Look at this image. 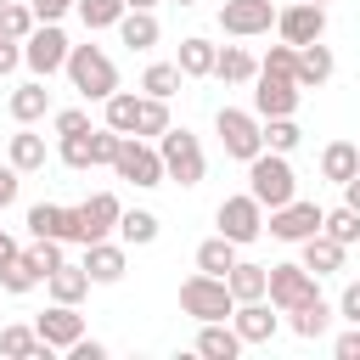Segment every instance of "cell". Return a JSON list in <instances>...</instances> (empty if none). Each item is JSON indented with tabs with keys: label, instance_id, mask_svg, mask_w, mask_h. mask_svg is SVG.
<instances>
[{
	"label": "cell",
	"instance_id": "680465c9",
	"mask_svg": "<svg viewBox=\"0 0 360 360\" xmlns=\"http://www.w3.org/2000/svg\"><path fill=\"white\" fill-rule=\"evenodd\" d=\"M315 6H326V0H315Z\"/></svg>",
	"mask_w": 360,
	"mask_h": 360
},
{
	"label": "cell",
	"instance_id": "ee69618b",
	"mask_svg": "<svg viewBox=\"0 0 360 360\" xmlns=\"http://www.w3.org/2000/svg\"><path fill=\"white\" fill-rule=\"evenodd\" d=\"M259 68H264V73H287V79H292V73H298V45H287V39H281V45H270Z\"/></svg>",
	"mask_w": 360,
	"mask_h": 360
},
{
	"label": "cell",
	"instance_id": "7dc6e473",
	"mask_svg": "<svg viewBox=\"0 0 360 360\" xmlns=\"http://www.w3.org/2000/svg\"><path fill=\"white\" fill-rule=\"evenodd\" d=\"M338 315H343L349 326H360V281H349V287L338 292Z\"/></svg>",
	"mask_w": 360,
	"mask_h": 360
},
{
	"label": "cell",
	"instance_id": "f35d334b",
	"mask_svg": "<svg viewBox=\"0 0 360 360\" xmlns=\"http://www.w3.org/2000/svg\"><path fill=\"white\" fill-rule=\"evenodd\" d=\"M180 79H186V73H180V62H152V68L141 73V90H146V96H163V101H169V96L180 90Z\"/></svg>",
	"mask_w": 360,
	"mask_h": 360
},
{
	"label": "cell",
	"instance_id": "7bdbcfd3",
	"mask_svg": "<svg viewBox=\"0 0 360 360\" xmlns=\"http://www.w3.org/2000/svg\"><path fill=\"white\" fill-rule=\"evenodd\" d=\"M118 141H124V135H118L112 124L90 129V163H96V169H112V158H118Z\"/></svg>",
	"mask_w": 360,
	"mask_h": 360
},
{
	"label": "cell",
	"instance_id": "44dd1931",
	"mask_svg": "<svg viewBox=\"0 0 360 360\" xmlns=\"http://www.w3.org/2000/svg\"><path fill=\"white\" fill-rule=\"evenodd\" d=\"M332 73H338V56H332V45H321V39H315V45H298V73H292V79H298L304 90H321Z\"/></svg>",
	"mask_w": 360,
	"mask_h": 360
},
{
	"label": "cell",
	"instance_id": "277c9868",
	"mask_svg": "<svg viewBox=\"0 0 360 360\" xmlns=\"http://www.w3.org/2000/svg\"><path fill=\"white\" fill-rule=\"evenodd\" d=\"M214 135H219L225 158H236V163H253V158L264 152V118H259V112L219 107V112H214Z\"/></svg>",
	"mask_w": 360,
	"mask_h": 360
},
{
	"label": "cell",
	"instance_id": "52a82bcc",
	"mask_svg": "<svg viewBox=\"0 0 360 360\" xmlns=\"http://www.w3.org/2000/svg\"><path fill=\"white\" fill-rule=\"evenodd\" d=\"M214 225H219V236H231L236 248H248V242L264 236V202L253 191H236V197H225L214 208Z\"/></svg>",
	"mask_w": 360,
	"mask_h": 360
},
{
	"label": "cell",
	"instance_id": "7402d4cb",
	"mask_svg": "<svg viewBox=\"0 0 360 360\" xmlns=\"http://www.w3.org/2000/svg\"><path fill=\"white\" fill-rule=\"evenodd\" d=\"M6 112H11L17 124H39V118L51 112V90H45V79L17 84V90H11V101H6Z\"/></svg>",
	"mask_w": 360,
	"mask_h": 360
},
{
	"label": "cell",
	"instance_id": "e0dca14e",
	"mask_svg": "<svg viewBox=\"0 0 360 360\" xmlns=\"http://www.w3.org/2000/svg\"><path fill=\"white\" fill-rule=\"evenodd\" d=\"M84 270H90V281L96 287H112V281H124V270H129V259H124V242H84Z\"/></svg>",
	"mask_w": 360,
	"mask_h": 360
},
{
	"label": "cell",
	"instance_id": "1f68e13d",
	"mask_svg": "<svg viewBox=\"0 0 360 360\" xmlns=\"http://www.w3.org/2000/svg\"><path fill=\"white\" fill-rule=\"evenodd\" d=\"M158 34H163V28H158L152 11H124V17H118V39H124L129 51H152Z\"/></svg>",
	"mask_w": 360,
	"mask_h": 360
},
{
	"label": "cell",
	"instance_id": "ffe728a7",
	"mask_svg": "<svg viewBox=\"0 0 360 360\" xmlns=\"http://www.w3.org/2000/svg\"><path fill=\"white\" fill-rule=\"evenodd\" d=\"M248 343H242V332L231 326V321H202V332H197V354L202 360H236Z\"/></svg>",
	"mask_w": 360,
	"mask_h": 360
},
{
	"label": "cell",
	"instance_id": "91938a15",
	"mask_svg": "<svg viewBox=\"0 0 360 360\" xmlns=\"http://www.w3.org/2000/svg\"><path fill=\"white\" fill-rule=\"evenodd\" d=\"M0 6H6V0H0Z\"/></svg>",
	"mask_w": 360,
	"mask_h": 360
},
{
	"label": "cell",
	"instance_id": "d4e9b609",
	"mask_svg": "<svg viewBox=\"0 0 360 360\" xmlns=\"http://www.w3.org/2000/svg\"><path fill=\"white\" fill-rule=\"evenodd\" d=\"M6 163H17L22 174H39L45 169V135H34L28 124H17V135L6 141Z\"/></svg>",
	"mask_w": 360,
	"mask_h": 360
},
{
	"label": "cell",
	"instance_id": "cb8c5ba5",
	"mask_svg": "<svg viewBox=\"0 0 360 360\" xmlns=\"http://www.w3.org/2000/svg\"><path fill=\"white\" fill-rule=\"evenodd\" d=\"M332 315H338V304H326V298H309V304H298V309H287V326L304 338V343H315V338H326V326H332Z\"/></svg>",
	"mask_w": 360,
	"mask_h": 360
},
{
	"label": "cell",
	"instance_id": "7c38bea8",
	"mask_svg": "<svg viewBox=\"0 0 360 360\" xmlns=\"http://www.w3.org/2000/svg\"><path fill=\"white\" fill-rule=\"evenodd\" d=\"M276 34H281L287 45H315V39H326V6H315V0L281 6V11H276Z\"/></svg>",
	"mask_w": 360,
	"mask_h": 360
},
{
	"label": "cell",
	"instance_id": "9f6ffc18",
	"mask_svg": "<svg viewBox=\"0 0 360 360\" xmlns=\"http://www.w3.org/2000/svg\"><path fill=\"white\" fill-rule=\"evenodd\" d=\"M124 6H129V11H152L158 0H124Z\"/></svg>",
	"mask_w": 360,
	"mask_h": 360
},
{
	"label": "cell",
	"instance_id": "6da1fadb",
	"mask_svg": "<svg viewBox=\"0 0 360 360\" xmlns=\"http://www.w3.org/2000/svg\"><path fill=\"white\" fill-rule=\"evenodd\" d=\"M62 73L73 79V90H79L84 101H107V96L118 90V68H112V56H107L101 45H73Z\"/></svg>",
	"mask_w": 360,
	"mask_h": 360
},
{
	"label": "cell",
	"instance_id": "11a10c76",
	"mask_svg": "<svg viewBox=\"0 0 360 360\" xmlns=\"http://www.w3.org/2000/svg\"><path fill=\"white\" fill-rule=\"evenodd\" d=\"M17 253H22V248H17V242H11V236H6V231H0V264H11V259H17Z\"/></svg>",
	"mask_w": 360,
	"mask_h": 360
},
{
	"label": "cell",
	"instance_id": "5b68a950",
	"mask_svg": "<svg viewBox=\"0 0 360 360\" xmlns=\"http://www.w3.org/2000/svg\"><path fill=\"white\" fill-rule=\"evenodd\" d=\"M158 152H163V169H169V180L174 186H202V174H208V158H202V141L191 135V129H163L158 135Z\"/></svg>",
	"mask_w": 360,
	"mask_h": 360
},
{
	"label": "cell",
	"instance_id": "ba28073f",
	"mask_svg": "<svg viewBox=\"0 0 360 360\" xmlns=\"http://www.w3.org/2000/svg\"><path fill=\"white\" fill-rule=\"evenodd\" d=\"M68 34L56 28V22H34V34L22 39V68L34 73V79H51V73H62L68 68Z\"/></svg>",
	"mask_w": 360,
	"mask_h": 360
},
{
	"label": "cell",
	"instance_id": "4fadbf2b",
	"mask_svg": "<svg viewBox=\"0 0 360 360\" xmlns=\"http://www.w3.org/2000/svg\"><path fill=\"white\" fill-rule=\"evenodd\" d=\"M253 84H259V90H253V112H259V118H292V112H298V96H304L298 79H287V73H264V68H259Z\"/></svg>",
	"mask_w": 360,
	"mask_h": 360
},
{
	"label": "cell",
	"instance_id": "5bb4252c",
	"mask_svg": "<svg viewBox=\"0 0 360 360\" xmlns=\"http://www.w3.org/2000/svg\"><path fill=\"white\" fill-rule=\"evenodd\" d=\"M219 28H225L231 39L270 34V28H276V6H270V0H225V6H219Z\"/></svg>",
	"mask_w": 360,
	"mask_h": 360
},
{
	"label": "cell",
	"instance_id": "74e56055",
	"mask_svg": "<svg viewBox=\"0 0 360 360\" xmlns=\"http://www.w3.org/2000/svg\"><path fill=\"white\" fill-rule=\"evenodd\" d=\"M73 11H79V22L96 34V28H118V17H124L129 6H124V0H79Z\"/></svg>",
	"mask_w": 360,
	"mask_h": 360
},
{
	"label": "cell",
	"instance_id": "8d00e7d4",
	"mask_svg": "<svg viewBox=\"0 0 360 360\" xmlns=\"http://www.w3.org/2000/svg\"><path fill=\"white\" fill-rule=\"evenodd\" d=\"M34 22H39L34 6H22V0H6V6H0V39H17V45H22V39L34 34Z\"/></svg>",
	"mask_w": 360,
	"mask_h": 360
},
{
	"label": "cell",
	"instance_id": "60d3db41",
	"mask_svg": "<svg viewBox=\"0 0 360 360\" xmlns=\"http://www.w3.org/2000/svg\"><path fill=\"white\" fill-rule=\"evenodd\" d=\"M321 231L338 236L343 248H354V242H360V214H354L349 202H343V208H326V225H321Z\"/></svg>",
	"mask_w": 360,
	"mask_h": 360
},
{
	"label": "cell",
	"instance_id": "d6986e66",
	"mask_svg": "<svg viewBox=\"0 0 360 360\" xmlns=\"http://www.w3.org/2000/svg\"><path fill=\"white\" fill-rule=\"evenodd\" d=\"M90 270L84 264H56L51 276H45V292H51V304H84L90 298Z\"/></svg>",
	"mask_w": 360,
	"mask_h": 360
},
{
	"label": "cell",
	"instance_id": "f5cc1de1",
	"mask_svg": "<svg viewBox=\"0 0 360 360\" xmlns=\"http://www.w3.org/2000/svg\"><path fill=\"white\" fill-rule=\"evenodd\" d=\"M68 354H73V360H107V343H96V338H79Z\"/></svg>",
	"mask_w": 360,
	"mask_h": 360
},
{
	"label": "cell",
	"instance_id": "4dcf8cb0",
	"mask_svg": "<svg viewBox=\"0 0 360 360\" xmlns=\"http://www.w3.org/2000/svg\"><path fill=\"white\" fill-rule=\"evenodd\" d=\"M0 354H6V360H45L51 343H45L34 326H6V332H0Z\"/></svg>",
	"mask_w": 360,
	"mask_h": 360
},
{
	"label": "cell",
	"instance_id": "4316f807",
	"mask_svg": "<svg viewBox=\"0 0 360 360\" xmlns=\"http://www.w3.org/2000/svg\"><path fill=\"white\" fill-rule=\"evenodd\" d=\"M214 79H219V84H253V79H259V62H253L242 45H219V56H214Z\"/></svg>",
	"mask_w": 360,
	"mask_h": 360
},
{
	"label": "cell",
	"instance_id": "30bf717a",
	"mask_svg": "<svg viewBox=\"0 0 360 360\" xmlns=\"http://www.w3.org/2000/svg\"><path fill=\"white\" fill-rule=\"evenodd\" d=\"M326 225V208L321 202H304V197H292V202H281V208H270V219H264V231L276 236V242H309L315 231Z\"/></svg>",
	"mask_w": 360,
	"mask_h": 360
},
{
	"label": "cell",
	"instance_id": "db71d44e",
	"mask_svg": "<svg viewBox=\"0 0 360 360\" xmlns=\"http://www.w3.org/2000/svg\"><path fill=\"white\" fill-rule=\"evenodd\" d=\"M343 202L360 214V174H354V180H343Z\"/></svg>",
	"mask_w": 360,
	"mask_h": 360
},
{
	"label": "cell",
	"instance_id": "681fc988",
	"mask_svg": "<svg viewBox=\"0 0 360 360\" xmlns=\"http://www.w3.org/2000/svg\"><path fill=\"white\" fill-rule=\"evenodd\" d=\"M28 6H34V17H39V22H62L79 0H28Z\"/></svg>",
	"mask_w": 360,
	"mask_h": 360
},
{
	"label": "cell",
	"instance_id": "ab89813d",
	"mask_svg": "<svg viewBox=\"0 0 360 360\" xmlns=\"http://www.w3.org/2000/svg\"><path fill=\"white\" fill-rule=\"evenodd\" d=\"M22 259H28L39 276H51L56 264H68V253H62V242H56V236H34V248H22Z\"/></svg>",
	"mask_w": 360,
	"mask_h": 360
},
{
	"label": "cell",
	"instance_id": "9c48e42d",
	"mask_svg": "<svg viewBox=\"0 0 360 360\" xmlns=\"http://www.w3.org/2000/svg\"><path fill=\"white\" fill-rule=\"evenodd\" d=\"M118 214H124V202H118L112 191H90L84 202H73V242L84 248V242L112 236V231H118Z\"/></svg>",
	"mask_w": 360,
	"mask_h": 360
},
{
	"label": "cell",
	"instance_id": "816d5d0a",
	"mask_svg": "<svg viewBox=\"0 0 360 360\" xmlns=\"http://www.w3.org/2000/svg\"><path fill=\"white\" fill-rule=\"evenodd\" d=\"M17 68H22V45H17V39H0V79L17 73Z\"/></svg>",
	"mask_w": 360,
	"mask_h": 360
},
{
	"label": "cell",
	"instance_id": "6f0895ef",
	"mask_svg": "<svg viewBox=\"0 0 360 360\" xmlns=\"http://www.w3.org/2000/svg\"><path fill=\"white\" fill-rule=\"evenodd\" d=\"M174 6H197V0H174Z\"/></svg>",
	"mask_w": 360,
	"mask_h": 360
},
{
	"label": "cell",
	"instance_id": "d6a6232c",
	"mask_svg": "<svg viewBox=\"0 0 360 360\" xmlns=\"http://www.w3.org/2000/svg\"><path fill=\"white\" fill-rule=\"evenodd\" d=\"M231 264H236V242L231 236H208V242H197V270H208V276H231Z\"/></svg>",
	"mask_w": 360,
	"mask_h": 360
},
{
	"label": "cell",
	"instance_id": "b9f144b4",
	"mask_svg": "<svg viewBox=\"0 0 360 360\" xmlns=\"http://www.w3.org/2000/svg\"><path fill=\"white\" fill-rule=\"evenodd\" d=\"M298 141H304V129L292 118H264V146L270 152H298Z\"/></svg>",
	"mask_w": 360,
	"mask_h": 360
},
{
	"label": "cell",
	"instance_id": "d590c367",
	"mask_svg": "<svg viewBox=\"0 0 360 360\" xmlns=\"http://www.w3.org/2000/svg\"><path fill=\"white\" fill-rule=\"evenodd\" d=\"M0 287H6L11 298H22V292H34V287H45V276H39V270H34V264H28L22 253H17L11 264H0Z\"/></svg>",
	"mask_w": 360,
	"mask_h": 360
},
{
	"label": "cell",
	"instance_id": "3957f363",
	"mask_svg": "<svg viewBox=\"0 0 360 360\" xmlns=\"http://www.w3.org/2000/svg\"><path fill=\"white\" fill-rule=\"evenodd\" d=\"M248 191L264 202V208H281V202H292L298 197V174H292V163H287V152H259L253 163H248Z\"/></svg>",
	"mask_w": 360,
	"mask_h": 360
},
{
	"label": "cell",
	"instance_id": "bcb514c9",
	"mask_svg": "<svg viewBox=\"0 0 360 360\" xmlns=\"http://www.w3.org/2000/svg\"><path fill=\"white\" fill-rule=\"evenodd\" d=\"M62 163L68 169H96L90 163V129L84 135H62Z\"/></svg>",
	"mask_w": 360,
	"mask_h": 360
},
{
	"label": "cell",
	"instance_id": "ac0fdd59",
	"mask_svg": "<svg viewBox=\"0 0 360 360\" xmlns=\"http://www.w3.org/2000/svg\"><path fill=\"white\" fill-rule=\"evenodd\" d=\"M298 248H304V253H298V259H304V270H315V276H338V270H343V259H349V248H343L338 236H326V231H315V236H309V242H298Z\"/></svg>",
	"mask_w": 360,
	"mask_h": 360
},
{
	"label": "cell",
	"instance_id": "8992f818",
	"mask_svg": "<svg viewBox=\"0 0 360 360\" xmlns=\"http://www.w3.org/2000/svg\"><path fill=\"white\" fill-rule=\"evenodd\" d=\"M112 174L118 180H129V186H163L169 180V169H163V152L146 141V135H124L118 141V158H112Z\"/></svg>",
	"mask_w": 360,
	"mask_h": 360
},
{
	"label": "cell",
	"instance_id": "836d02e7",
	"mask_svg": "<svg viewBox=\"0 0 360 360\" xmlns=\"http://www.w3.org/2000/svg\"><path fill=\"white\" fill-rule=\"evenodd\" d=\"M135 107H141V96H129V90H112V96L101 101V124H112L118 135H135Z\"/></svg>",
	"mask_w": 360,
	"mask_h": 360
},
{
	"label": "cell",
	"instance_id": "f546056e",
	"mask_svg": "<svg viewBox=\"0 0 360 360\" xmlns=\"http://www.w3.org/2000/svg\"><path fill=\"white\" fill-rule=\"evenodd\" d=\"M231 292H236V304H248V298H270V264H231Z\"/></svg>",
	"mask_w": 360,
	"mask_h": 360
},
{
	"label": "cell",
	"instance_id": "2e32d148",
	"mask_svg": "<svg viewBox=\"0 0 360 360\" xmlns=\"http://www.w3.org/2000/svg\"><path fill=\"white\" fill-rule=\"evenodd\" d=\"M231 326L242 332V343H270L276 326H281V309H276L270 298H248V304L231 309Z\"/></svg>",
	"mask_w": 360,
	"mask_h": 360
},
{
	"label": "cell",
	"instance_id": "c3c4849f",
	"mask_svg": "<svg viewBox=\"0 0 360 360\" xmlns=\"http://www.w3.org/2000/svg\"><path fill=\"white\" fill-rule=\"evenodd\" d=\"M17 186H22V169L17 163H0V208L17 202Z\"/></svg>",
	"mask_w": 360,
	"mask_h": 360
},
{
	"label": "cell",
	"instance_id": "484cf974",
	"mask_svg": "<svg viewBox=\"0 0 360 360\" xmlns=\"http://www.w3.org/2000/svg\"><path fill=\"white\" fill-rule=\"evenodd\" d=\"M214 56H219V45L214 39H202V34H191V39H180V73L186 79H214Z\"/></svg>",
	"mask_w": 360,
	"mask_h": 360
},
{
	"label": "cell",
	"instance_id": "8fae6325",
	"mask_svg": "<svg viewBox=\"0 0 360 360\" xmlns=\"http://www.w3.org/2000/svg\"><path fill=\"white\" fill-rule=\"evenodd\" d=\"M321 276L315 270H304V259H281V264H270V304L287 315V309H298V304H309V298H321V287H315Z\"/></svg>",
	"mask_w": 360,
	"mask_h": 360
},
{
	"label": "cell",
	"instance_id": "7a4b0ae2",
	"mask_svg": "<svg viewBox=\"0 0 360 360\" xmlns=\"http://www.w3.org/2000/svg\"><path fill=\"white\" fill-rule=\"evenodd\" d=\"M180 309H186L197 326H202V321H231L236 292H231V281H225V276L197 270V276H186V281H180Z\"/></svg>",
	"mask_w": 360,
	"mask_h": 360
},
{
	"label": "cell",
	"instance_id": "f6af8a7d",
	"mask_svg": "<svg viewBox=\"0 0 360 360\" xmlns=\"http://www.w3.org/2000/svg\"><path fill=\"white\" fill-rule=\"evenodd\" d=\"M51 129H56V135H84V129H96V124H90L84 107H62V112H51Z\"/></svg>",
	"mask_w": 360,
	"mask_h": 360
},
{
	"label": "cell",
	"instance_id": "9a60e30c",
	"mask_svg": "<svg viewBox=\"0 0 360 360\" xmlns=\"http://www.w3.org/2000/svg\"><path fill=\"white\" fill-rule=\"evenodd\" d=\"M34 332H39L51 349H73V343L84 338V315H79V304H51L45 315H34Z\"/></svg>",
	"mask_w": 360,
	"mask_h": 360
},
{
	"label": "cell",
	"instance_id": "603a6c76",
	"mask_svg": "<svg viewBox=\"0 0 360 360\" xmlns=\"http://www.w3.org/2000/svg\"><path fill=\"white\" fill-rule=\"evenodd\" d=\"M28 236L73 242V208H62V202H34V208H28Z\"/></svg>",
	"mask_w": 360,
	"mask_h": 360
},
{
	"label": "cell",
	"instance_id": "f1b7e54d",
	"mask_svg": "<svg viewBox=\"0 0 360 360\" xmlns=\"http://www.w3.org/2000/svg\"><path fill=\"white\" fill-rule=\"evenodd\" d=\"M158 231H163V225H158L152 208H124V214H118V242H124V248H146V242H158Z\"/></svg>",
	"mask_w": 360,
	"mask_h": 360
},
{
	"label": "cell",
	"instance_id": "f907efd6",
	"mask_svg": "<svg viewBox=\"0 0 360 360\" xmlns=\"http://www.w3.org/2000/svg\"><path fill=\"white\" fill-rule=\"evenodd\" d=\"M332 354H338V360H360V326H349V332L332 343Z\"/></svg>",
	"mask_w": 360,
	"mask_h": 360
},
{
	"label": "cell",
	"instance_id": "e575fe53",
	"mask_svg": "<svg viewBox=\"0 0 360 360\" xmlns=\"http://www.w3.org/2000/svg\"><path fill=\"white\" fill-rule=\"evenodd\" d=\"M163 129H169V101H163V96H146V90H141V107H135V135L158 141Z\"/></svg>",
	"mask_w": 360,
	"mask_h": 360
},
{
	"label": "cell",
	"instance_id": "83f0119b",
	"mask_svg": "<svg viewBox=\"0 0 360 360\" xmlns=\"http://www.w3.org/2000/svg\"><path fill=\"white\" fill-rule=\"evenodd\" d=\"M321 174H326L332 186L354 180V174H360V146H354V141H332V146L321 152Z\"/></svg>",
	"mask_w": 360,
	"mask_h": 360
}]
</instances>
